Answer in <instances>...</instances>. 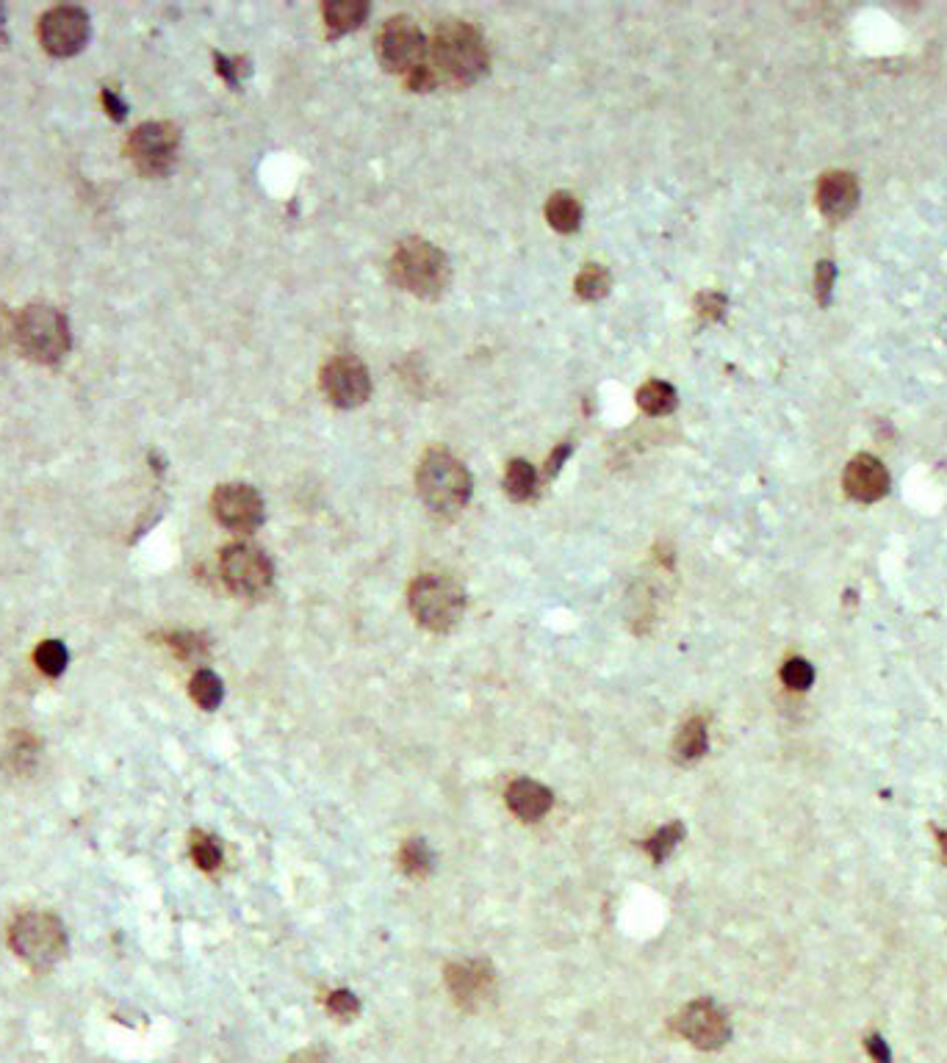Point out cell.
<instances>
[{
    "label": "cell",
    "mask_w": 947,
    "mask_h": 1063,
    "mask_svg": "<svg viewBox=\"0 0 947 1063\" xmlns=\"http://www.w3.org/2000/svg\"><path fill=\"white\" fill-rule=\"evenodd\" d=\"M424 64L438 86H471L488 72L491 53L474 25L452 20L432 34Z\"/></svg>",
    "instance_id": "1"
},
{
    "label": "cell",
    "mask_w": 947,
    "mask_h": 1063,
    "mask_svg": "<svg viewBox=\"0 0 947 1063\" xmlns=\"http://www.w3.org/2000/svg\"><path fill=\"white\" fill-rule=\"evenodd\" d=\"M416 488H419L421 502L427 504L432 513L455 518L471 499L474 479L460 457L446 452V449H430L421 457L419 471H416Z\"/></svg>",
    "instance_id": "2"
},
{
    "label": "cell",
    "mask_w": 947,
    "mask_h": 1063,
    "mask_svg": "<svg viewBox=\"0 0 947 1063\" xmlns=\"http://www.w3.org/2000/svg\"><path fill=\"white\" fill-rule=\"evenodd\" d=\"M388 275L402 291L419 299H438L452 280L444 250L424 239H405L388 261Z\"/></svg>",
    "instance_id": "3"
},
{
    "label": "cell",
    "mask_w": 947,
    "mask_h": 1063,
    "mask_svg": "<svg viewBox=\"0 0 947 1063\" xmlns=\"http://www.w3.org/2000/svg\"><path fill=\"white\" fill-rule=\"evenodd\" d=\"M14 341L25 358L34 363H59L70 349V324L67 316L53 305H28L14 319Z\"/></svg>",
    "instance_id": "4"
},
{
    "label": "cell",
    "mask_w": 947,
    "mask_h": 1063,
    "mask_svg": "<svg viewBox=\"0 0 947 1063\" xmlns=\"http://www.w3.org/2000/svg\"><path fill=\"white\" fill-rule=\"evenodd\" d=\"M408 607L419 626L430 632H449L466 612V593L449 576L421 574L408 587Z\"/></svg>",
    "instance_id": "5"
},
{
    "label": "cell",
    "mask_w": 947,
    "mask_h": 1063,
    "mask_svg": "<svg viewBox=\"0 0 947 1063\" xmlns=\"http://www.w3.org/2000/svg\"><path fill=\"white\" fill-rule=\"evenodd\" d=\"M9 944L25 964L34 969L53 967L67 950V931L59 917L45 911H28L17 917L9 931Z\"/></svg>",
    "instance_id": "6"
},
{
    "label": "cell",
    "mask_w": 947,
    "mask_h": 1063,
    "mask_svg": "<svg viewBox=\"0 0 947 1063\" xmlns=\"http://www.w3.org/2000/svg\"><path fill=\"white\" fill-rule=\"evenodd\" d=\"M377 59L388 72L405 75L424 67L427 61V36L410 17H391L377 31Z\"/></svg>",
    "instance_id": "7"
},
{
    "label": "cell",
    "mask_w": 947,
    "mask_h": 1063,
    "mask_svg": "<svg viewBox=\"0 0 947 1063\" xmlns=\"http://www.w3.org/2000/svg\"><path fill=\"white\" fill-rule=\"evenodd\" d=\"M219 571H222L225 585L236 596L244 598H255L266 593L272 587V579H275L272 560L258 546H250V543H230V546H225L222 557H219Z\"/></svg>",
    "instance_id": "8"
},
{
    "label": "cell",
    "mask_w": 947,
    "mask_h": 1063,
    "mask_svg": "<svg viewBox=\"0 0 947 1063\" xmlns=\"http://www.w3.org/2000/svg\"><path fill=\"white\" fill-rule=\"evenodd\" d=\"M180 133L169 122H144L128 139V156L147 178H164L178 161Z\"/></svg>",
    "instance_id": "9"
},
{
    "label": "cell",
    "mask_w": 947,
    "mask_h": 1063,
    "mask_svg": "<svg viewBox=\"0 0 947 1063\" xmlns=\"http://www.w3.org/2000/svg\"><path fill=\"white\" fill-rule=\"evenodd\" d=\"M319 385H322L324 396L341 410L360 407L372 396L369 369L363 366V360L352 358V355H341V358L330 360L322 369V374H319Z\"/></svg>",
    "instance_id": "10"
},
{
    "label": "cell",
    "mask_w": 947,
    "mask_h": 1063,
    "mask_svg": "<svg viewBox=\"0 0 947 1063\" xmlns=\"http://www.w3.org/2000/svg\"><path fill=\"white\" fill-rule=\"evenodd\" d=\"M39 42L50 56L70 59L89 42V14L78 6H56L39 20Z\"/></svg>",
    "instance_id": "11"
},
{
    "label": "cell",
    "mask_w": 947,
    "mask_h": 1063,
    "mask_svg": "<svg viewBox=\"0 0 947 1063\" xmlns=\"http://www.w3.org/2000/svg\"><path fill=\"white\" fill-rule=\"evenodd\" d=\"M211 513L230 532H252L264 524V499L252 485L230 482L214 490Z\"/></svg>",
    "instance_id": "12"
},
{
    "label": "cell",
    "mask_w": 947,
    "mask_h": 1063,
    "mask_svg": "<svg viewBox=\"0 0 947 1063\" xmlns=\"http://www.w3.org/2000/svg\"><path fill=\"white\" fill-rule=\"evenodd\" d=\"M673 1030L690 1044H696L698 1050H720L732 1036L729 1019L709 997L684 1005L673 1019Z\"/></svg>",
    "instance_id": "13"
},
{
    "label": "cell",
    "mask_w": 947,
    "mask_h": 1063,
    "mask_svg": "<svg viewBox=\"0 0 947 1063\" xmlns=\"http://www.w3.org/2000/svg\"><path fill=\"white\" fill-rule=\"evenodd\" d=\"M446 986L466 1011H480L482 1005L493 997L496 972L488 961H455L446 967Z\"/></svg>",
    "instance_id": "14"
},
{
    "label": "cell",
    "mask_w": 947,
    "mask_h": 1063,
    "mask_svg": "<svg viewBox=\"0 0 947 1063\" xmlns=\"http://www.w3.org/2000/svg\"><path fill=\"white\" fill-rule=\"evenodd\" d=\"M889 488L887 468L878 463L873 454L853 457L845 471V490L856 502H878Z\"/></svg>",
    "instance_id": "15"
},
{
    "label": "cell",
    "mask_w": 947,
    "mask_h": 1063,
    "mask_svg": "<svg viewBox=\"0 0 947 1063\" xmlns=\"http://www.w3.org/2000/svg\"><path fill=\"white\" fill-rule=\"evenodd\" d=\"M504 801H507V809L516 814L518 820L524 823H535L540 817L552 812L554 795L552 789L543 787L540 781H532V778H516L507 792H504Z\"/></svg>",
    "instance_id": "16"
},
{
    "label": "cell",
    "mask_w": 947,
    "mask_h": 1063,
    "mask_svg": "<svg viewBox=\"0 0 947 1063\" xmlns=\"http://www.w3.org/2000/svg\"><path fill=\"white\" fill-rule=\"evenodd\" d=\"M859 203V183L848 172H831L817 186V205L831 219L848 216Z\"/></svg>",
    "instance_id": "17"
},
{
    "label": "cell",
    "mask_w": 947,
    "mask_h": 1063,
    "mask_svg": "<svg viewBox=\"0 0 947 1063\" xmlns=\"http://www.w3.org/2000/svg\"><path fill=\"white\" fill-rule=\"evenodd\" d=\"M322 17L330 39H336V36L355 31L369 17V3H360V0H327L322 6Z\"/></svg>",
    "instance_id": "18"
},
{
    "label": "cell",
    "mask_w": 947,
    "mask_h": 1063,
    "mask_svg": "<svg viewBox=\"0 0 947 1063\" xmlns=\"http://www.w3.org/2000/svg\"><path fill=\"white\" fill-rule=\"evenodd\" d=\"M673 751H676V759L690 765V762H698L704 753L709 751V734L707 723L701 717H693L682 726V731L676 734V742H673Z\"/></svg>",
    "instance_id": "19"
},
{
    "label": "cell",
    "mask_w": 947,
    "mask_h": 1063,
    "mask_svg": "<svg viewBox=\"0 0 947 1063\" xmlns=\"http://www.w3.org/2000/svg\"><path fill=\"white\" fill-rule=\"evenodd\" d=\"M546 219L557 233H576L582 225V205L574 194L557 192L546 203Z\"/></svg>",
    "instance_id": "20"
},
{
    "label": "cell",
    "mask_w": 947,
    "mask_h": 1063,
    "mask_svg": "<svg viewBox=\"0 0 947 1063\" xmlns=\"http://www.w3.org/2000/svg\"><path fill=\"white\" fill-rule=\"evenodd\" d=\"M504 490L513 502H527L538 490V468L527 460H513L504 474Z\"/></svg>",
    "instance_id": "21"
},
{
    "label": "cell",
    "mask_w": 947,
    "mask_h": 1063,
    "mask_svg": "<svg viewBox=\"0 0 947 1063\" xmlns=\"http://www.w3.org/2000/svg\"><path fill=\"white\" fill-rule=\"evenodd\" d=\"M637 405L648 416H668L676 410V388L671 383H662V380H648L637 391Z\"/></svg>",
    "instance_id": "22"
},
{
    "label": "cell",
    "mask_w": 947,
    "mask_h": 1063,
    "mask_svg": "<svg viewBox=\"0 0 947 1063\" xmlns=\"http://www.w3.org/2000/svg\"><path fill=\"white\" fill-rule=\"evenodd\" d=\"M682 839H684V825L679 823V820H673V823L662 825L657 834H651L648 839H643V850L651 856L654 864H665V859L671 856Z\"/></svg>",
    "instance_id": "23"
},
{
    "label": "cell",
    "mask_w": 947,
    "mask_h": 1063,
    "mask_svg": "<svg viewBox=\"0 0 947 1063\" xmlns=\"http://www.w3.org/2000/svg\"><path fill=\"white\" fill-rule=\"evenodd\" d=\"M189 693H192V698L197 701V704L203 706V709H216V706L222 704V698H225V687H222V679L216 676L214 670H197L192 676V684H189Z\"/></svg>",
    "instance_id": "24"
},
{
    "label": "cell",
    "mask_w": 947,
    "mask_h": 1063,
    "mask_svg": "<svg viewBox=\"0 0 947 1063\" xmlns=\"http://www.w3.org/2000/svg\"><path fill=\"white\" fill-rule=\"evenodd\" d=\"M610 272L599 263H588L579 275H576V294L588 302H599L610 294Z\"/></svg>",
    "instance_id": "25"
},
{
    "label": "cell",
    "mask_w": 947,
    "mask_h": 1063,
    "mask_svg": "<svg viewBox=\"0 0 947 1063\" xmlns=\"http://www.w3.org/2000/svg\"><path fill=\"white\" fill-rule=\"evenodd\" d=\"M399 867L408 878H424L432 870V853L424 839H408L399 850Z\"/></svg>",
    "instance_id": "26"
},
{
    "label": "cell",
    "mask_w": 947,
    "mask_h": 1063,
    "mask_svg": "<svg viewBox=\"0 0 947 1063\" xmlns=\"http://www.w3.org/2000/svg\"><path fill=\"white\" fill-rule=\"evenodd\" d=\"M192 859L200 870L214 872V870H219V864H222V859H225V853H222V845H219L214 837H208V834H203V831H197V834H192Z\"/></svg>",
    "instance_id": "27"
},
{
    "label": "cell",
    "mask_w": 947,
    "mask_h": 1063,
    "mask_svg": "<svg viewBox=\"0 0 947 1063\" xmlns=\"http://www.w3.org/2000/svg\"><path fill=\"white\" fill-rule=\"evenodd\" d=\"M36 665H39V670L45 673V676H61L64 673V668H67V648H64V643H59V640H45V643L39 645L36 648Z\"/></svg>",
    "instance_id": "28"
},
{
    "label": "cell",
    "mask_w": 947,
    "mask_h": 1063,
    "mask_svg": "<svg viewBox=\"0 0 947 1063\" xmlns=\"http://www.w3.org/2000/svg\"><path fill=\"white\" fill-rule=\"evenodd\" d=\"M167 645L172 648V654H175V657L186 659V662L200 659L205 651H208V645H205L203 637H200V634H192V632L169 634Z\"/></svg>",
    "instance_id": "29"
},
{
    "label": "cell",
    "mask_w": 947,
    "mask_h": 1063,
    "mask_svg": "<svg viewBox=\"0 0 947 1063\" xmlns=\"http://www.w3.org/2000/svg\"><path fill=\"white\" fill-rule=\"evenodd\" d=\"M781 681H784L790 690H806V687H812V681H815V668H812L806 659L795 657L781 668Z\"/></svg>",
    "instance_id": "30"
},
{
    "label": "cell",
    "mask_w": 947,
    "mask_h": 1063,
    "mask_svg": "<svg viewBox=\"0 0 947 1063\" xmlns=\"http://www.w3.org/2000/svg\"><path fill=\"white\" fill-rule=\"evenodd\" d=\"M327 1011L338 1019H352L360 1014V1000L349 989H336L327 997Z\"/></svg>",
    "instance_id": "31"
},
{
    "label": "cell",
    "mask_w": 947,
    "mask_h": 1063,
    "mask_svg": "<svg viewBox=\"0 0 947 1063\" xmlns=\"http://www.w3.org/2000/svg\"><path fill=\"white\" fill-rule=\"evenodd\" d=\"M216 70H219V75H222V78L233 86L239 84V78L250 75L247 59H225V56H219V53H216Z\"/></svg>",
    "instance_id": "32"
},
{
    "label": "cell",
    "mask_w": 947,
    "mask_h": 1063,
    "mask_svg": "<svg viewBox=\"0 0 947 1063\" xmlns=\"http://www.w3.org/2000/svg\"><path fill=\"white\" fill-rule=\"evenodd\" d=\"M698 311L704 313L707 319H712V322H718L723 311H726V299L715 294V291H707V294L698 297Z\"/></svg>",
    "instance_id": "33"
},
{
    "label": "cell",
    "mask_w": 947,
    "mask_h": 1063,
    "mask_svg": "<svg viewBox=\"0 0 947 1063\" xmlns=\"http://www.w3.org/2000/svg\"><path fill=\"white\" fill-rule=\"evenodd\" d=\"M815 283H817V299H820V302L826 305L828 294H831V283H834V266H831V263H828V261L817 263Z\"/></svg>",
    "instance_id": "34"
},
{
    "label": "cell",
    "mask_w": 947,
    "mask_h": 1063,
    "mask_svg": "<svg viewBox=\"0 0 947 1063\" xmlns=\"http://www.w3.org/2000/svg\"><path fill=\"white\" fill-rule=\"evenodd\" d=\"M571 454V443H560L557 449H554L552 454H549V460H546V468H543V477L546 479H554V474L563 468L565 463V457Z\"/></svg>",
    "instance_id": "35"
},
{
    "label": "cell",
    "mask_w": 947,
    "mask_h": 1063,
    "mask_svg": "<svg viewBox=\"0 0 947 1063\" xmlns=\"http://www.w3.org/2000/svg\"><path fill=\"white\" fill-rule=\"evenodd\" d=\"M103 106L108 108V114H111L117 122L125 120V111H128V106L122 103L120 95H117L114 89H103Z\"/></svg>",
    "instance_id": "36"
},
{
    "label": "cell",
    "mask_w": 947,
    "mask_h": 1063,
    "mask_svg": "<svg viewBox=\"0 0 947 1063\" xmlns=\"http://www.w3.org/2000/svg\"><path fill=\"white\" fill-rule=\"evenodd\" d=\"M867 1044V1052H870V1058L876 1063H892V1052H889V1047L884 1044V1039L881 1036H870V1039L864 1041Z\"/></svg>",
    "instance_id": "37"
},
{
    "label": "cell",
    "mask_w": 947,
    "mask_h": 1063,
    "mask_svg": "<svg viewBox=\"0 0 947 1063\" xmlns=\"http://www.w3.org/2000/svg\"><path fill=\"white\" fill-rule=\"evenodd\" d=\"M288 1063H330V1058H327V1052L322 1050H302L297 1052V1055H291V1061Z\"/></svg>",
    "instance_id": "38"
},
{
    "label": "cell",
    "mask_w": 947,
    "mask_h": 1063,
    "mask_svg": "<svg viewBox=\"0 0 947 1063\" xmlns=\"http://www.w3.org/2000/svg\"><path fill=\"white\" fill-rule=\"evenodd\" d=\"M6 39H9V36H6V12H3V6H0V48L6 45Z\"/></svg>",
    "instance_id": "39"
}]
</instances>
